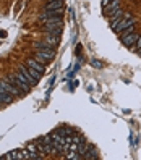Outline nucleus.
<instances>
[{
  "label": "nucleus",
  "mask_w": 141,
  "mask_h": 160,
  "mask_svg": "<svg viewBox=\"0 0 141 160\" xmlns=\"http://www.w3.org/2000/svg\"><path fill=\"white\" fill-rule=\"evenodd\" d=\"M5 79H8L12 84H15L16 88H20V89H21V91H24V92H28V91H29V88H31L26 81H23L21 78H18L16 74H8V76H7Z\"/></svg>",
  "instance_id": "423d86ee"
},
{
  "label": "nucleus",
  "mask_w": 141,
  "mask_h": 160,
  "mask_svg": "<svg viewBox=\"0 0 141 160\" xmlns=\"http://www.w3.org/2000/svg\"><path fill=\"white\" fill-rule=\"evenodd\" d=\"M110 2H114V0H102V7H106V5H109Z\"/></svg>",
  "instance_id": "4be33fe9"
},
{
  "label": "nucleus",
  "mask_w": 141,
  "mask_h": 160,
  "mask_svg": "<svg viewBox=\"0 0 141 160\" xmlns=\"http://www.w3.org/2000/svg\"><path fill=\"white\" fill-rule=\"evenodd\" d=\"M0 88H2L3 91H7L8 94H12V96H16V97H20V96H21V89H20V88H16L15 84H12L10 81L5 79V78L0 81Z\"/></svg>",
  "instance_id": "20e7f679"
},
{
  "label": "nucleus",
  "mask_w": 141,
  "mask_h": 160,
  "mask_svg": "<svg viewBox=\"0 0 141 160\" xmlns=\"http://www.w3.org/2000/svg\"><path fill=\"white\" fill-rule=\"evenodd\" d=\"M12 97H13L12 94H8L7 91H3L2 88H0V102H2V103H12L13 102Z\"/></svg>",
  "instance_id": "ddd939ff"
},
{
  "label": "nucleus",
  "mask_w": 141,
  "mask_h": 160,
  "mask_svg": "<svg viewBox=\"0 0 141 160\" xmlns=\"http://www.w3.org/2000/svg\"><path fill=\"white\" fill-rule=\"evenodd\" d=\"M0 158L2 160H16V150H10V152H7V155H2Z\"/></svg>",
  "instance_id": "dca6fc26"
},
{
  "label": "nucleus",
  "mask_w": 141,
  "mask_h": 160,
  "mask_svg": "<svg viewBox=\"0 0 141 160\" xmlns=\"http://www.w3.org/2000/svg\"><path fill=\"white\" fill-rule=\"evenodd\" d=\"M138 39H139V34H136V32H131V34H127V36H123V37H120L122 44H123L125 47H128V49L135 47L136 42H138Z\"/></svg>",
  "instance_id": "0eeeda50"
},
{
  "label": "nucleus",
  "mask_w": 141,
  "mask_h": 160,
  "mask_svg": "<svg viewBox=\"0 0 141 160\" xmlns=\"http://www.w3.org/2000/svg\"><path fill=\"white\" fill-rule=\"evenodd\" d=\"M91 65H92L94 68H102V63H101L99 60H92V62H91Z\"/></svg>",
  "instance_id": "aec40b11"
},
{
  "label": "nucleus",
  "mask_w": 141,
  "mask_h": 160,
  "mask_svg": "<svg viewBox=\"0 0 141 160\" xmlns=\"http://www.w3.org/2000/svg\"><path fill=\"white\" fill-rule=\"evenodd\" d=\"M135 49L138 50V53L141 52V36H139V39H138V42H136V45H135Z\"/></svg>",
  "instance_id": "412c9836"
},
{
  "label": "nucleus",
  "mask_w": 141,
  "mask_h": 160,
  "mask_svg": "<svg viewBox=\"0 0 141 160\" xmlns=\"http://www.w3.org/2000/svg\"><path fill=\"white\" fill-rule=\"evenodd\" d=\"M34 49L36 50H54V47L49 45L45 41H41V42H36L34 44Z\"/></svg>",
  "instance_id": "4468645a"
},
{
  "label": "nucleus",
  "mask_w": 141,
  "mask_h": 160,
  "mask_svg": "<svg viewBox=\"0 0 141 160\" xmlns=\"http://www.w3.org/2000/svg\"><path fill=\"white\" fill-rule=\"evenodd\" d=\"M42 31L60 36L62 31H63V20H62V16H50V18H47V20L44 21Z\"/></svg>",
  "instance_id": "f257e3e1"
},
{
  "label": "nucleus",
  "mask_w": 141,
  "mask_h": 160,
  "mask_svg": "<svg viewBox=\"0 0 141 160\" xmlns=\"http://www.w3.org/2000/svg\"><path fill=\"white\" fill-rule=\"evenodd\" d=\"M26 67L34 68V70H37L39 73H44V71H45V65H44V63H41L39 60H36L34 57H33V58H29V60L26 62Z\"/></svg>",
  "instance_id": "1a4fd4ad"
},
{
  "label": "nucleus",
  "mask_w": 141,
  "mask_h": 160,
  "mask_svg": "<svg viewBox=\"0 0 141 160\" xmlns=\"http://www.w3.org/2000/svg\"><path fill=\"white\" fill-rule=\"evenodd\" d=\"M135 23H136L135 18H131V20H127V18H122V20H120L117 24L112 26V31L117 32V34H122L125 29H128L130 26H135Z\"/></svg>",
  "instance_id": "f03ea898"
},
{
  "label": "nucleus",
  "mask_w": 141,
  "mask_h": 160,
  "mask_svg": "<svg viewBox=\"0 0 141 160\" xmlns=\"http://www.w3.org/2000/svg\"><path fill=\"white\" fill-rule=\"evenodd\" d=\"M16 76H18V78H21L23 81H26L28 84H29V86H34V84H37V79H34V78L31 76L29 70H28V67H24V65H21V67L18 68Z\"/></svg>",
  "instance_id": "7ed1b4c3"
},
{
  "label": "nucleus",
  "mask_w": 141,
  "mask_h": 160,
  "mask_svg": "<svg viewBox=\"0 0 141 160\" xmlns=\"http://www.w3.org/2000/svg\"><path fill=\"white\" fill-rule=\"evenodd\" d=\"M54 57H55V52L54 50H36V53H34V58L39 60L44 65H47V62L54 60Z\"/></svg>",
  "instance_id": "39448f33"
},
{
  "label": "nucleus",
  "mask_w": 141,
  "mask_h": 160,
  "mask_svg": "<svg viewBox=\"0 0 141 160\" xmlns=\"http://www.w3.org/2000/svg\"><path fill=\"white\" fill-rule=\"evenodd\" d=\"M131 32H135V26H130L128 29H125L123 32L120 34V37H123V36H127V34H131Z\"/></svg>",
  "instance_id": "6ab92c4d"
},
{
  "label": "nucleus",
  "mask_w": 141,
  "mask_h": 160,
  "mask_svg": "<svg viewBox=\"0 0 141 160\" xmlns=\"http://www.w3.org/2000/svg\"><path fill=\"white\" fill-rule=\"evenodd\" d=\"M28 70H29V73H31V76H33L34 79H37V81L41 79V74H42V73H39V71H37V70H34V68H29V67H28Z\"/></svg>",
  "instance_id": "f3484780"
},
{
  "label": "nucleus",
  "mask_w": 141,
  "mask_h": 160,
  "mask_svg": "<svg viewBox=\"0 0 141 160\" xmlns=\"http://www.w3.org/2000/svg\"><path fill=\"white\" fill-rule=\"evenodd\" d=\"M57 8H65L63 0H50V2L45 5V10H57Z\"/></svg>",
  "instance_id": "9b49d317"
},
{
  "label": "nucleus",
  "mask_w": 141,
  "mask_h": 160,
  "mask_svg": "<svg viewBox=\"0 0 141 160\" xmlns=\"http://www.w3.org/2000/svg\"><path fill=\"white\" fill-rule=\"evenodd\" d=\"M118 8H120V0H114V2H110L109 5L104 7V15L106 16H110L112 13H115Z\"/></svg>",
  "instance_id": "9d476101"
},
{
  "label": "nucleus",
  "mask_w": 141,
  "mask_h": 160,
  "mask_svg": "<svg viewBox=\"0 0 141 160\" xmlns=\"http://www.w3.org/2000/svg\"><path fill=\"white\" fill-rule=\"evenodd\" d=\"M26 149L29 150V152H39V150H37V142L36 141H33V142H29L26 146Z\"/></svg>",
  "instance_id": "a211bd4d"
},
{
  "label": "nucleus",
  "mask_w": 141,
  "mask_h": 160,
  "mask_svg": "<svg viewBox=\"0 0 141 160\" xmlns=\"http://www.w3.org/2000/svg\"><path fill=\"white\" fill-rule=\"evenodd\" d=\"M44 41L49 44V45H52L54 49L57 47L59 44H60V36H57V34H52V32H45L44 34Z\"/></svg>",
  "instance_id": "6e6552de"
},
{
  "label": "nucleus",
  "mask_w": 141,
  "mask_h": 160,
  "mask_svg": "<svg viewBox=\"0 0 141 160\" xmlns=\"http://www.w3.org/2000/svg\"><path fill=\"white\" fill-rule=\"evenodd\" d=\"M65 158H68V160H81L83 157L78 152H67V154H65Z\"/></svg>",
  "instance_id": "2eb2a0df"
},
{
  "label": "nucleus",
  "mask_w": 141,
  "mask_h": 160,
  "mask_svg": "<svg viewBox=\"0 0 141 160\" xmlns=\"http://www.w3.org/2000/svg\"><path fill=\"white\" fill-rule=\"evenodd\" d=\"M83 158H84V160H97V158H99L97 150L94 149V147H91V146H89V149L86 150V154L83 155Z\"/></svg>",
  "instance_id": "f8f14e48"
}]
</instances>
